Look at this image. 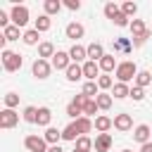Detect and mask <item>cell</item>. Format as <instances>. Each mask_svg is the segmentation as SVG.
Listing matches in <instances>:
<instances>
[{"instance_id": "obj_1", "label": "cell", "mask_w": 152, "mask_h": 152, "mask_svg": "<svg viewBox=\"0 0 152 152\" xmlns=\"http://www.w3.org/2000/svg\"><path fill=\"white\" fill-rule=\"evenodd\" d=\"M114 76L119 78V83L135 81V76H138V66H135V62H131V59H124V62H119V66H116Z\"/></svg>"}, {"instance_id": "obj_2", "label": "cell", "mask_w": 152, "mask_h": 152, "mask_svg": "<svg viewBox=\"0 0 152 152\" xmlns=\"http://www.w3.org/2000/svg\"><path fill=\"white\" fill-rule=\"evenodd\" d=\"M2 66H5V71H19L21 69V64H24V59H21V55L19 52H12V50H2Z\"/></svg>"}, {"instance_id": "obj_3", "label": "cell", "mask_w": 152, "mask_h": 152, "mask_svg": "<svg viewBox=\"0 0 152 152\" xmlns=\"http://www.w3.org/2000/svg\"><path fill=\"white\" fill-rule=\"evenodd\" d=\"M28 7L26 5H14L12 7V12H10V19H12V24L14 26H19V28H24L26 24H28Z\"/></svg>"}, {"instance_id": "obj_4", "label": "cell", "mask_w": 152, "mask_h": 152, "mask_svg": "<svg viewBox=\"0 0 152 152\" xmlns=\"http://www.w3.org/2000/svg\"><path fill=\"white\" fill-rule=\"evenodd\" d=\"M24 147H26L28 152H48V150H50V145L45 142L43 135H26V138H24Z\"/></svg>"}, {"instance_id": "obj_5", "label": "cell", "mask_w": 152, "mask_h": 152, "mask_svg": "<svg viewBox=\"0 0 152 152\" xmlns=\"http://www.w3.org/2000/svg\"><path fill=\"white\" fill-rule=\"evenodd\" d=\"M50 71H52V64H50L48 59H38V57H36V62L31 64V74H33L38 81H45V78L50 76Z\"/></svg>"}, {"instance_id": "obj_6", "label": "cell", "mask_w": 152, "mask_h": 152, "mask_svg": "<svg viewBox=\"0 0 152 152\" xmlns=\"http://www.w3.org/2000/svg\"><path fill=\"white\" fill-rule=\"evenodd\" d=\"M17 124H19V114H17L14 109H2V112H0V128H2V131L14 128Z\"/></svg>"}, {"instance_id": "obj_7", "label": "cell", "mask_w": 152, "mask_h": 152, "mask_svg": "<svg viewBox=\"0 0 152 152\" xmlns=\"http://www.w3.org/2000/svg\"><path fill=\"white\" fill-rule=\"evenodd\" d=\"M50 64H52V69H57V71H66V69L71 66V57H69V52H64V50H57Z\"/></svg>"}, {"instance_id": "obj_8", "label": "cell", "mask_w": 152, "mask_h": 152, "mask_svg": "<svg viewBox=\"0 0 152 152\" xmlns=\"http://www.w3.org/2000/svg\"><path fill=\"white\" fill-rule=\"evenodd\" d=\"M114 128L121 131V133H128V131L133 128V119H131V114H126V112L116 114V116H114Z\"/></svg>"}, {"instance_id": "obj_9", "label": "cell", "mask_w": 152, "mask_h": 152, "mask_svg": "<svg viewBox=\"0 0 152 152\" xmlns=\"http://www.w3.org/2000/svg\"><path fill=\"white\" fill-rule=\"evenodd\" d=\"M150 138H152V128H150L147 124L135 126V131H133V140H135V142L145 145V142H150Z\"/></svg>"}, {"instance_id": "obj_10", "label": "cell", "mask_w": 152, "mask_h": 152, "mask_svg": "<svg viewBox=\"0 0 152 152\" xmlns=\"http://www.w3.org/2000/svg\"><path fill=\"white\" fill-rule=\"evenodd\" d=\"M83 33H86V28H83V24H78V21H71V24H66V28H64V36H66L69 40H78V38H83Z\"/></svg>"}, {"instance_id": "obj_11", "label": "cell", "mask_w": 152, "mask_h": 152, "mask_svg": "<svg viewBox=\"0 0 152 152\" xmlns=\"http://www.w3.org/2000/svg\"><path fill=\"white\" fill-rule=\"evenodd\" d=\"M93 147H95V152H109L112 150V135L109 133H97Z\"/></svg>"}, {"instance_id": "obj_12", "label": "cell", "mask_w": 152, "mask_h": 152, "mask_svg": "<svg viewBox=\"0 0 152 152\" xmlns=\"http://www.w3.org/2000/svg\"><path fill=\"white\" fill-rule=\"evenodd\" d=\"M69 57H71V62H76V64H78V62H88V48L74 43L71 50H69Z\"/></svg>"}, {"instance_id": "obj_13", "label": "cell", "mask_w": 152, "mask_h": 152, "mask_svg": "<svg viewBox=\"0 0 152 152\" xmlns=\"http://www.w3.org/2000/svg\"><path fill=\"white\" fill-rule=\"evenodd\" d=\"M83 78H88V81H97L100 78V64L97 62H83Z\"/></svg>"}, {"instance_id": "obj_14", "label": "cell", "mask_w": 152, "mask_h": 152, "mask_svg": "<svg viewBox=\"0 0 152 152\" xmlns=\"http://www.w3.org/2000/svg\"><path fill=\"white\" fill-rule=\"evenodd\" d=\"M97 64H100V71H102V74H112V71H116V66H119V62H116L114 55H104Z\"/></svg>"}, {"instance_id": "obj_15", "label": "cell", "mask_w": 152, "mask_h": 152, "mask_svg": "<svg viewBox=\"0 0 152 152\" xmlns=\"http://www.w3.org/2000/svg\"><path fill=\"white\" fill-rule=\"evenodd\" d=\"M93 126H95V131H97V133H107V131H109V128L114 126V119H109V116L100 114V116H95Z\"/></svg>"}, {"instance_id": "obj_16", "label": "cell", "mask_w": 152, "mask_h": 152, "mask_svg": "<svg viewBox=\"0 0 152 152\" xmlns=\"http://www.w3.org/2000/svg\"><path fill=\"white\" fill-rule=\"evenodd\" d=\"M104 55H107V52H104L102 43H90V45H88V59H90V62H100Z\"/></svg>"}, {"instance_id": "obj_17", "label": "cell", "mask_w": 152, "mask_h": 152, "mask_svg": "<svg viewBox=\"0 0 152 152\" xmlns=\"http://www.w3.org/2000/svg\"><path fill=\"white\" fill-rule=\"evenodd\" d=\"M78 138H81V131H78L76 121H71L66 128H62V140H71V142H76Z\"/></svg>"}, {"instance_id": "obj_18", "label": "cell", "mask_w": 152, "mask_h": 152, "mask_svg": "<svg viewBox=\"0 0 152 152\" xmlns=\"http://www.w3.org/2000/svg\"><path fill=\"white\" fill-rule=\"evenodd\" d=\"M64 74H66V81H71V83H74V81H81V78H83V64L71 62V66H69Z\"/></svg>"}, {"instance_id": "obj_19", "label": "cell", "mask_w": 152, "mask_h": 152, "mask_svg": "<svg viewBox=\"0 0 152 152\" xmlns=\"http://www.w3.org/2000/svg\"><path fill=\"white\" fill-rule=\"evenodd\" d=\"M112 95H114V100H124V97H131V88H128V83H114V88H112Z\"/></svg>"}, {"instance_id": "obj_20", "label": "cell", "mask_w": 152, "mask_h": 152, "mask_svg": "<svg viewBox=\"0 0 152 152\" xmlns=\"http://www.w3.org/2000/svg\"><path fill=\"white\" fill-rule=\"evenodd\" d=\"M50 121H52V109L50 107H38V126H45V128H50Z\"/></svg>"}, {"instance_id": "obj_21", "label": "cell", "mask_w": 152, "mask_h": 152, "mask_svg": "<svg viewBox=\"0 0 152 152\" xmlns=\"http://www.w3.org/2000/svg\"><path fill=\"white\" fill-rule=\"evenodd\" d=\"M48 57H55V45L50 40H43L38 45V59H48Z\"/></svg>"}, {"instance_id": "obj_22", "label": "cell", "mask_w": 152, "mask_h": 152, "mask_svg": "<svg viewBox=\"0 0 152 152\" xmlns=\"http://www.w3.org/2000/svg\"><path fill=\"white\" fill-rule=\"evenodd\" d=\"M86 97H90V100H95L97 95H100V86H97V81H86L83 83V90H81Z\"/></svg>"}, {"instance_id": "obj_23", "label": "cell", "mask_w": 152, "mask_h": 152, "mask_svg": "<svg viewBox=\"0 0 152 152\" xmlns=\"http://www.w3.org/2000/svg\"><path fill=\"white\" fill-rule=\"evenodd\" d=\"M43 138H45V142H48V145H57V142L62 140V131H57L55 126H50V128H45Z\"/></svg>"}, {"instance_id": "obj_24", "label": "cell", "mask_w": 152, "mask_h": 152, "mask_svg": "<svg viewBox=\"0 0 152 152\" xmlns=\"http://www.w3.org/2000/svg\"><path fill=\"white\" fill-rule=\"evenodd\" d=\"M50 26H52V19H50L48 14H40V17L36 19V24H33V28H36L38 33H45V31H50Z\"/></svg>"}, {"instance_id": "obj_25", "label": "cell", "mask_w": 152, "mask_h": 152, "mask_svg": "<svg viewBox=\"0 0 152 152\" xmlns=\"http://www.w3.org/2000/svg\"><path fill=\"white\" fill-rule=\"evenodd\" d=\"M93 150V140L88 135H81L76 142H74V152H90Z\"/></svg>"}, {"instance_id": "obj_26", "label": "cell", "mask_w": 152, "mask_h": 152, "mask_svg": "<svg viewBox=\"0 0 152 152\" xmlns=\"http://www.w3.org/2000/svg\"><path fill=\"white\" fill-rule=\"evenodd\" d=\"M21 40H24L26 45H40V43H38V40H40V33H38L36 28H28V31L21 33Z\"/></svg>"}, {"instance_id": "obj_27", "label": "cell", "mask_w": 152, "mask_h": 152, "mask_svg": "<svg viewBox=\"0 0 152 152\" xmlns=\"http://www.w3.org/2000/svg\"><path fill=\"white\" fill-rule=\"evenodd\" d=\"M43 10H45V14H48V17H52V14H59V10H62V2H59V0H45V2H43Z\"/></svg>"}, {"instance_id": "obj_28", "label": "cell", "mask_w": 152, "mask_h": 152, "mask_svg": "<svg viewBox=\"0 0 152 152\" xmlns=\"http://www.w3.org/2000/svg\"><path fill=\"white\" fill-rule=\"evenodd\" d=\"M128 28H131V33H133V38H138V36H142V33L147 31V26H145V21H142V19H133Z\"/></svg>"}, {"instance_id": "obj_29", "label": "cell", "mask_w": 152, "mask_h": 152, "mask_svg": "<svg viewBox=\"0 0 152 152\" xmlns=\"http://www.w3.org/2000/svg\"><path fill=\"white\" fill-rule=\"evenodd\" d=\"M150 83H152V74H150V71H138L135 86H138V88H145V86H150Z\"/></svg>"}, {"instance_id": "obj_30", "label": "cell", "mask_w": 152, "mask_h": 152, "mask_svg": "<svg viewBox=\"0 0 152 152\" xmlns=\"http://www.w3.org/2000/svg\"><path fill=\"white\" fill-rule=\"evenodd\" d=\"M95 102H97L100 109H109V107H112V93H100V95L95 97Z\"/></svg>"}, {"instance_id": "obj_31", "label": "cell", "mask_w": 152, "mask_h": 152, "mask_svg": "<svg viewBox=\"0 0 152 152\" xmlns=\"http://www.w3.org/2000/svg\"><path fill=\"white\" fill-rule=\"evenodd\" d=\"M76 126H78L81 135H86V133H90V131H93V121H90L88 116H81V119H76Z\"/></svg>"}, {"instance_id": "obj_32", "label": "cell", "mask_w": 152, "mask_h": 152, "mask_svg": "<svg viewBox=\"0 0 152 152\" xmlns=\"http://www.w3.org/2000/svg\"><path fill=\"white\" fill-rule=\"evenodd\" d=\"M2 36H5V40H7V43H10V40H19V26L10 24V26L2 31Z\"/></svg>"}, {"instance_id": "obj_33", "label": "cell", "mask_w": 152, "mask_h": 152, "mask_svg": "<svg viewBox=\"0 0 152 152\" xmlns=\"http://www.w3.org/2000/svg\"><path fill=\"white\" fill-rule=\"evenodd\" d=\"M97 86H100V90H109V88H114V78H112L109 74H100Z\"/></svg>"}, {"instance_id": "obj_34", "label": "cell", "mask_w": 152, "mask_h": 152, "mask_svg": "<svg viewBox=\"0 0 152 152\" xmlns=\"http://www.w3.org/2000/svg\"><path fill=\"white\" fill-rule=\"evenodd\" d=\"M21 119H24L26 124H36V121H38V109H36V107H26L24 114H21Z\"/></svg>"}, {"instance_id": "obj_35", "label": "cell", "mask_w": 152, "mask_h": 152, "mask_svg": "<svg viewBox=\"0 0 152 152\" xmlns=\"http://www.w3.org/2000/svg\"><path fill=\"white\" fill-rule=\"evenodd\" d=\"M119 12H121V7H119L116 2H107V5H104V17H107V19L114 21V17H116Z\"/></svg>"}, {"instance_id": "obj_36", "label": "cell", "mask_w": 152, "mask_h": 152, "mask_svg": "<svg viewBox=\"0 0 152 152\" xmlns=\"http://www.w3.org/2000/svg\"><path fill=\"white\" fill-rule=\"evenodd\" d=\"M97 112H100L97 102H95V100H88V102H86V107H83V116H88V119H90V116H95Z\"/></svg>"}, {"instance_id": "obj_37", "label": "cell", "mask_w": 152, "mask_h": 152, "mask_svg": "<svg viewBox=\"0 0 152 152\" xmlns=\"http://www.w3.org/2000/svg\"><path fill=\"white\" fill-rule=\"evenodd\" d=\"M19 104V95L17 93H7L5 95V109H14Z\"/></svg>"}, {"instance_id": "obj_38", "label": "cell", "mask_w": 152, "mask_h": 152, "mask_svg": "<svg viewBox=\"0 0 152 152\" xmlns=\"http://www.w3.org/2000/svg\"><path fill=\"white\" fill-rule=\"evenodd\" d=\"M66 116H71V119L76 121V119L83 116V112H81V107H76L74 102H69V104H66Z\"/></svg>"}, {"instance_id": "obj_39", "label": "cell", "mask_w": 152, "mask_h": 152, "mask_svg": "<svg viewBox=\"0 0 152 152\" xmlns=\"http://www.w3.org/2000/svg\"><path fill=\"white\" fill-rule=\"evenodd\" d=\"M121 12H124V14L131 19V17H135V12H138V5H135V2H124V5H121Z\"/></svg>"}, {"instance_id": "obj_40", "label": "cell", "mask_w": 152, "mask_h": 152, "mask_svg": "<svg viewBox=\"0 0 152 152\" xmlns=\"http://www.w3.org/2000/svg\"><path fill=\"white\" fill-rule=\"evenodd\" d=\"M131 97H133L135 102H142V100H145V88H138V86H133V88H131Z\"/></svg>"}, {"instance_id": "obj_41", "label": "cell", "mask_w": 152, "mask_h": 152, "mask_svg": "<svg viewBox=\"0 0 152 152\" xmlns=\"http://www.w3.org/2000/svg\"><path fill=\"white\" fill-rule=\"evenodd\" d=\"M114 24H116V26H121V28H124V26H131V19H128V17H126V14H124V12H119V14H116V17H114Z\"/></svg>"}, {"instance_id": "obj_42", "label": "cell", "mask_w": 152, "mask_h": 152, "mask_svg": "<svg viewBox=\"0 0 152 152\" xmlns=\"http://www.w3.org/2000/svg\"><path fill=\"white\" fill-rule=\"evenodd\" d=\"M133 48V43H128V40H124V38H119L116 43H114V50H124V52H128Z\"/></svg>"}, {"instance_id": "obj_43", "label": "cell", "mask_w": 152, "mask_h": 152, "mask_svg": "<svg viewBox=\"0 0 152 152\" xmlns=\"http://www.w3.org/2000/svg\"><path fill=\"white\" fill-rule=\"evenodd\" d=\"M150 36H152V33H150V28H147V31H145L142 36H138V38H133V48H140V45H142V43H145V40L150 38Z\"/></svg>"}, {"instance_id": "obj_44", "label": "cell", "mask_w": 152, "mask_h": 152, "mask_svg": "<svg viewBox=\"0 0 152 152\" xmlns=\"http://www.w3.org/2000/svg\"><path fill=\"white\" fill-rule=\"evenodd\" d=\"M88 100H90V97H86V95L81 93V95H76V97H74L71 102H74L76 107H81V112H83V107H86V102H88Z\"/></svg>"}, {"instance_id": "obj_45", "label": "cell", "mask_w": 152, "mask_h": 152, "mask_svg": "<svg viewBox=\"0 0 152 152\" xmlns=\"http://www.w3.org/2000/svg\"><path fill=\"white\" fill-rule=\"evenodd\" d=\"M64 7H69L71 12H76V10H81V0H64Z\"/></svg>"}, {"instance_id": "obj_46", "label": "cell", "mask_w": 152, "mask_h": 152, "mask_svg": "<svg viewBox=\"0 0 152 152\" xmlns=\"http://www.w3.org/2000/svg\"><path fill=\"white\" fill-rule=\"evenodd\" d=\"M7 26H10V17H7V14H5V12H2V10H0V28H2V31H5V28H7Z\"/></svg>"}, {"instance_id": "obj_47", "label": "cell", "mask_w": 152, "mask_h": 152, "mask_svg": "<svg viewBox=\"0 0 152 152\" xmlns=\"http://www.w3.org/2000/svg\"><path fill=\"white\" fill-rule=\"evenodd\" d=\"M140 152H152V140L145 142V145H140Z\"/></svg>"}, {"instance_id": "obj_48", "label": "cell", "mask_w": 152, "mask_h": 152, "mask_svg": "<svg viewBox=\"0 0 152 152\" xmlns=\"http://www.w3.org/2000/svg\"><path fill=\"white\" fill-rule=\"evenodd\" d=\"M48 152H64V150H62L59 145H50V150H48Z\"/></svg>"}, {"instance_id": "obj_49", "label": "cell", "mask_w": 152, "mask_h": 152, "mask_svg": "<svg viewBox=\"0 0 152 152\" xmlns=\"http://www.w3.org/2000/svg\"><path fill=\"white\" fill-rule=\"evenodd\" d=\"M121 152H131V150H121Z\"/></svg>"}]
</instances>
